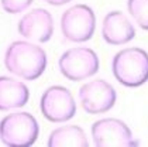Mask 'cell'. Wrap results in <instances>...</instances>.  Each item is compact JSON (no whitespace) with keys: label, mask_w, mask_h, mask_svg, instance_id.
Segmentation results:
<instances>
[{"label":"cell","mask_w":148,"mask_h":147,"mask_svg":"<svg viewBox=\"0 0 148 147\" xmlns=\"http://www.w3.org/2000/svg\"><path fill=\"white\" fill-rule=\"evenodd\" d=\"M47 54L42 47L30 41H13L4 52V65L9 72L25 81H35L45 72Z\"/></svg>","instance_id":"obj_1"},{"label":"cell","mask_w":148,"mask_h":147,"mask_svg":"<svg viewBox=\"0 0 148 147\" xmlns=\"http://www.w3.org/2000/svg\"><path fill=\"white\" fill-rule=\"evenodd\" d=\"M112 71L123 86L138 88L148 81V52L138 47L124 48L113 57Z\"/></svg>","instance_id":"obj_2"},{"label":"cell","mask_w":148,"mask_h":147,"mask_svg":"<svg viewBox=\"0 0 148 147\" xmlns=\"http://www.w3.org/2000/svg\"><path fill=\"white\" fill-rule=\"evenodd\" d=\"M40 135L38 122L31 113L14 112L0 120V140L12 147L33 146Z\"/></svg>","instance_id":"obj_3"},{"label":"cell","mask_w":148,"mask_h":147,"mask_svg":"<svg viewBox=\"0 0 148 147\" xmlns=\"http://www.w3.org/2000/svg\"><path fill=\"white\" fill-rule=\"evenodd\" d=\"M58 67L61 74L72 82H79L97 74L100 61L89 47H73L59 57Z\"/></svg>","instance_id":"obj_4"},{"label":"cell","mask_w":148,"mask_h":147,"mask_svg":"<svg viewBox=\"0 0 148 147\" xmlns=\"http://www.w3.org/2000/svg\"><path fill=\"white\" fill-rule=\"evenodd\" d=\"M96 30V14L88 4H75L62 13L61 31L71 43L89 41Z\"/></svg>","instance_id":"obj_5"},{"label":"cell","mask_w":148,"mask_h":147,"mask_svg":"<svg viewBox=\"0 0 148 147\" xmlns=\"http://www.w3.org/2000/svg\"><path fill=\"white\" fill-rule=\"evenodd\" d=\"M40 109L47 120L52 123H64L76 115V102L68 88L54 85L41 95Z\"/></svg>","instance_id":"obj_6"},{"label":"cell","mask_w":148,"mask_h":147,"mask_svg":"<svg viewBox=\"0 0 148 147\" xmlns=\"http://www.w3.org/2000/svg\"><path fill=\"white\" fill-rule=\"evenodd\" d=\"M93 144L97 147H131L138 146L130 127L120 119L104 117L92 124Z\"/></svg>","instance_id":"obj_7"},{"label":"cell","mask_w":148,"mask_h":147,"mask_svg":"<svg viewBox=\"0 0 148 147\" xmlns=\"http://www.w3.org/2000/svg\"><path fill=\"white\" fill-rule=\"evenodd\" d=\"M79 103L89 115H102L109 112L116 103L117 93L113 85L104 79H93L79 88Z\"/></svg>","instance_id":"obj_8"},{"label":"cell","mask_w":148,"mask_h":147,"mask_svg":"<svg viewBox=\"0 0 148 147\" xmlns=\"http://www.w3.org/2000/svg\"><path fill=\"white\" fill-rule=\"evenodd\" d=\"M17 30L27 40L47 43L54 35V17L45 9H33L20 19Z\"/></svg>","instance_id":"obj_9"},{"label":"cell","mask_w":148,"mask_h":147,"mask_svg":"<svg viewBox=\"0 0 148 147\" xmlns=\"http://www.w3.org/2000/svg\"><path fill=\"white\" fill-rule=\"evenodd\" d=\"M102 37L110 45H124L136 37V28L123 11H109L102 23Z\"/></svg>","instance_id":"obj_10"},{"label":"cell","mask_w":148,"mask_h":147,"mask_svg":"<svg viewBox=\"0 0 148 147\" xmlns=\"http://www.w3.org/2000/svg\"><path fill=\"white\" fill-rule=\"evenodd\" d=\"M30 99L28 86L10 77H0V110L23 108Z\"/></svg>","instance_id":"obj_11"},{"label":"cell","mask_w":148,"mask_h":147,"mask_svg":"<svg viewBox=\"0 0 148 147\" xmlns=\"http://www.w3.org/2000/svg\"><path fill=\"white\" fill-rule=\"evenodd\" d=\"M49 147H88L89 140L85 130L78 124L59 126L48 137Z\"/></svg>","instance_id":"obj_12"},{"label":"cell","mask_w":148,"mask_h":147,"mask_svg":"<svg viewBox=\"0 0 148 147\" xmlns=\"http://www.w3.org/2000/svg\"><path fill=\"white\" fill-rule=\"evenodd\" d=\"M127 9L137 26L148 31V0H127Z\"/></svg>","instance_id":"obj_13"},{"label":"cell","mask_w":148,"mask_h":147,"mask_svg":"<svg viewBox=\"0 0 148 147\" xmlns=\"http://www.w3.org/2000/svg\"><path fill=\"white\" fill-rule=\"evenodd\" d=\"M34 0H0L3 10L9 14H18L27 10Z\"/></svg>","instance_id":"obj_14"},{"label":"cell","mask_w":148,"mask_h":147,"mask_svg":"<svg viewBox=\"0 0 148 147\" xmlns=\"http://www.w3.org/2000/svg\"><path fill=\"white\" fill-rule=\"evenodd\" d=\"M44 1L51 4V6H64V4H66V3L72 1V0H44Z\"/></svg>","instance_id":"obj_15"}]
</instances>
